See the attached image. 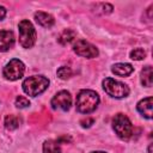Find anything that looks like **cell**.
Returning a JSON list of instances; mask_svg holds the SVG:
<instances>
[{
	"mask_svg": "<svg viewBox=\"0 0 153 153\" xmlns=\"http://www.w3.org/2000/svg\"><path fill=\"white\" fill-rule=\"evenodd\" d=\"M112 73L115 75H118V76H128L129 74L133 73L134 71V67L129 63H116L112 66L111 68Z\"/></svg>",
	"mask_w": 153,
	"mask_h": 153,
	"instance_id": "obj_12",
	"label": "cell"
},
{
	"mask_svg": "<svg viewBox=\"0 0 153 153\" xmlns=\"http://www.w3.org/2000/svg\"><path fill=\"white\" fill-rule=\"evenodd\" d=\"M30 105V100L24 97V96H18L16 98V106L19 108V109H23V108H27Z\"/></svg>",
	"mask_w": 153,
	"mask_h": 153,
	"instance_id": "obj_19",
	"label": "cell"
},
{
	"mask_svg": "<svg viewBox=\"0 0 153 153\" xmlns=\"http://www.w3.org/2000/svg\"><path fill=\"white\" fill-rule=\"evenodd\" d=\"M35 19L43 27H51L54 25V23H55V19H54V17L51 14L42 12V11H38V12L35 13Z\"/></svg>",
	"mask_w": 153,
	"mask_h": 153,
	"instance_id": "obj_11",
	"label": "cell"
},
{
	"mask_svg": "<svg viewBox=\"0 0 153 153\" xmlns=\"http://www.w3.org/2000/svg\"><path fill=\"white\" fill-rule=\"evenodd\" d=\"M50 104L53 109H60L62 111H67L72 105V96L68 91H60L53 97Z\"/></svg>",
	"mask_w": 153,
	"mask_h": 153,
	"instance_id": "obj_8",
	"label": "cell"
},
{
	"mask_svg": "<svg viewBox=\"0 0 153 153\" xmlns=\"http://www.w3.org/2000/svg\"><path fill=\"white\" fill-rule=\"evenodd\" d=\"M73 50L82 57H87V59H93L96 56H98V49L91 44L90 42L85 41V39H79L74 43L73 45Z\"/></svg>",
	"mask_w": 153,
	"mask_h": 153,
	"instance_id": "obj_7",
	"label": "cell"
},
{
	"mask_svg": "<svg viewBox=\"0 0 153 153\" xmlns=\"http://www.w3.org/2000/svg\"><path fill=\"white\" fill-rule=\"evenodd\" d=\"M49 86V79H47L43 75H32L24 80L23 82V90L26 94L31 97H36L41 93H43Z\"/></svg>",
	"mask_w": 153,
	"mask_h": 153,
	"instance_id": "obj_2",
	"label": "cell"
},
{
	"mask_svg": "<svg viewBox=\"0 0 153 153\" xmlns=\"http://www.w3.org/2000/svg\"><path fill=\"white\" fill-rule=\"evenodd\" d=\"M14 45V35L10 30H0V51H7Z\"/></svg>",
	"mask_w": 153,
	"mask_h": 153,
	"instance_id": "obj_9",
	"label": "cell"
},
{
	"mask_svg": "<svg viewBox=\"0 0 153 153\" xmlns=\"http://www.w3.org/2000/svg\"><path fill=\"white\" fill-rule=\"evenodd\" d=\"M103 88L109 96L114 98H124L129 94V87L112 78H105L103 80Z\"/></svg>",
	"mask_w": 153,
	"mask_h": 153,
	"instance_id": "obj_5",
	"label": "cell"
},
{
	"mask_svg": "<svg viewBox=\"0 0 153 153\" xmlns=\"http://www.w3.org/2000/svg\"><path fill=\"white\" fill-rule=\"evenodd\" d=\"M99 96L92 90H81L76 96V110L81 114H90L97 109Z\"/></svg>",
	"mask_w": 153,
	"mask_h": 153,
	"instance_id": "obj_1",
	"label": "cell"
},
{
	"mask_svg": "<svg viewBox=\"0 0 153 153\" xmlns=\"http://www.w3.org/2000/svg\"><path fill=\"white\" fill-rule=\"evenodd\" d=\"M145 56H146V51L142 48H135L130 51V59H133V60L139 61V60L145 59Z\"/></svg>",
	"mask_w": 153,
	"mask_h": 153,
	"instance_id": "obj_18",
	"label": "cell"
},
{
	"mask_svg": "<svg viewBox=\"0 0 153 153\" xmlns=\"http://www.w3.org/2000/svg\"><path fill=\"white\" fill-rule=\"evenodd\" d=\"M112 128L117 136L122 140H128L130 139L133 134V124L130 120L123 115V114H117L112 118Z\"/></svg>",
	"mask_w": 153,
	"mask_h": 153,
	"instance_id": "obj_4",
	"label": "cell"
},
{
	"mask_svg": "<svg viewBox=\"0 0 153 153\" xmlns=\"http://www.w3.org/2000/svg\"><path fill=\"white\" fill-rule=\"evenodd\" d=\"M43 153H61L59 141L48 140L43 143Z\"/></svg>",
	"mask_w": 153,
	"mask_h": 153,
	"instance_id": "obj_14",
	"label": "cell"
},
{
	"mask_svg": "<svg viewBox=\"0 0 153 153\" xmlns=\"http://www.w3.org/2000/svg\"><path fill=\"white\" fill-rule=\"evenodd\" d=\"M93 153H105V152H102V151H98V152H93Z\"/></svg>",
	"mask_w": 153,
	"mask_h": 153,
	"instance_id": "obj_22",
	"label": "cell"
},
{
	"mask_svg": "<svg viewBox=\"0 0 153 153\" xmlns=\"http://www.w3.org/2000/svg\"><path fill=\"white\" fill-rule=\"evenodd\" d=\"M152 81H153V71L151 66H146L142 71H141V84L146 87L152 86Z\"/></svg>",
	"mask_w": 153,
	"mask_h": 153,
	"instance_id": "obj_13",
	"label": "cell"
},
{
	"mask_svg": "<svg viewBox=\"0 0 153 153\" xmlns=\"http://www.w3.org/2000/svg\"><path fill=\"white\" fill-rule=\"evenodd\" d=\"M19 30V44L23 48H31L36 42V30L30 20H22L18 25Z\"/></svg>",
	"mask_w": 153,
	"mask_h": 153,
	"instance_id": "obj_3",
	"label": "cell"
},
{
	"mask_svg": "<svg viewBox=\"0 0 153 153\" xmlns=\"http://www.w3.org/2000/svg\"><path fill=\"white\" fill-rule=\"evenodd\" d=\"M19 118L14 115H8L6 116L5 118V127L8 129V130H13V129H17L18 126H19Z\"/></svg>",
	"mask_w": 153,
	"mask_h": 153,
	"instance_id": "obj_16",
	"label": "cell"
},
{
	"mask_svg": "<svg viewBox=\"0 0 153 153\" xmlns=\"http://www.w3.org/2000/svg\"><path fill=\"white\" fill-rule=\"evenodd\" d=\"M5 16H6V8L0 6V20H2L5 18Z\"/></svg>",
	"mask_w": 153,
	"mask_h": 153,
	"instance_id": "obj_21",
	"label": "cell"
},
{
	"mask_svg": "<svg viewBox=\"0 0 153 153\" xmlns=\"http://www.w3.org/2000/svg\"><path fill=\"white\" fill-rule=\"evenodd\" d=\"M74 37H75V32H74L73 30H71V29H66V30H63V31L60 33V36H59V42H60L61 44L66 45V44L71 43V42L74 39Z\"/></svg>",
	"mask_w": 153,
	"mask_h": 153,
	"instance_id": "obj_15",
	"label": "cell"
},
{
	"mask_svg": "<svg viewBox=\"0 0 153 153\" xmlns=\"http://www.w3.org/2000/svg\"><path fill=\"white\" fill-rule=\"evenodd\" d=\"M152 108H153V99H152V97H147V98L141 99L137 103V105H136L137 111L143 117H146L147 120L152 118Z\"/></svg>",
	"mask_w": 153,
	"mask_h": 153,
	"instance_id": "obj_10",
	"label": "cell"
},
{
	"mask_svg": "<svg viewBox=\"0 0 153 153\" xmlns=\"http://www.w3.org/2000/svg\"><path fill=\"white\" fill-rule=\"evenodd\" d=\"M57 76L62 80H66L68 78L72 76V69L69 67H66V66H62L57 69Z\"/></svg>",
	"mask_w": 153,
	"mask_h": 153,
	"instance_id": "obj_17",
	"label": "cell"
},
{
	"mask_svg": "<svg viewBox=\"0 0 153 153\" xmlns=\"http://www.w3.org/2000/svg\"><path fill=\"white\" fill-rule=\"evenodd\" d=\"M24 71H25L24 63H23L20 60H18V59H12V60L4 67L2 74H4V76H5L7 80L14 81V80H18V79H20V78L23 76Z\"/></svg>",
	"mask_w": 153,
	"mask_h": 153,
	"instance_id": "obj_6",
	"label": "cell"
},
{
	"mask_svg": "<svg viewBox=\"0 0 153 153\" xmlns=\"http://www.w3.org/2000/svg\"><path fill=\"white\" fill-rule=\"evenodd\" d=\"M93 123H94V120H93V118H86V120H81V121H80V124H81L84 128H88V127H91Z\"/></svg>",
	"mask_w": 153,
	"mask_h": 153,
	"instance_id": "obj_20",
	"label": "cell"
}]
</instances>
